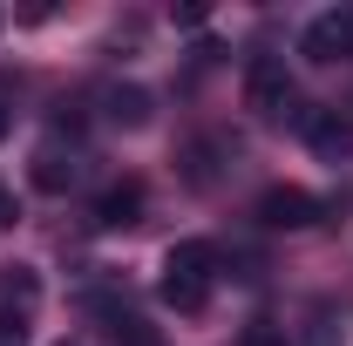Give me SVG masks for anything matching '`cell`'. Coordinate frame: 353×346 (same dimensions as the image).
I'll return each instance as SVG.
<instances>
[{
    "label": "cell",
    "instance_id": "obj_1",
    "mask_svg": "<svg viewBox=\"0 0 353 346\" xmlns=\"http://www.w3.org/2000/svg\"><path fill=\"white\" fill-rule=\"evenodd\" d=\"M211 285H218V245L183 238V245L163 252V305H176V312H204Z\"/></svg>",
    "mask_w": 353,
    "mask_h": 346
},
{
    "label": "cell",
    "instance_id": "obj_2",
    "mask_svg": "<svg viewBox=\"0 0 353 346\" xmlns=\"http://www.w3.org/2000/svg\"><path fill=\"white\" fill-rule=\"evenodd\" d=\"M41 305V278L28 265H0V346H21Z\"/></svg>",
    "mask_w": 353,
    "mask_h": 346
},
{
    "label": "cell",
    "instance_id": "obj_3",
    "mask_svg": "<svg viewBox=\"0 0 353 346\" xmlns=\"http://www.w3.org/2000/svg\"><path fill=\"white\" fill-rule=\"evenodd\" d=\"M292 75H285V61L279 54H252V68H245V109L265 116V123H279V116H292Z\"/></svg>",
    "mask_w": 353,
    "mask_h": 346
},
{
    "label": "cell",
    "instance_id": "obj_4",
    "mask_svg": "<svg viewBox=\"0 0 353 346\" xmlns=\"http://www.w3.org/2000/svg\"><path fill=\"white\" fill-rule=\"evenodd\" d=\"M299 54H306V61H319V68L353 61V7H326V14H312L306 34H299Z\"/></svg>",
    "mask_w": 353,
    "mask_h": 346
},
{
    "label": "cell",
    "instance_id": "obj_5",
    "mask_svg": "<svg viewBox=\"0 0 353 346\" xmlns=\"http://www.w3.org/2000/svg\"><path fill=\"white\" fill-rule=\"evenodd\" d=\"M319 217H326V204L312 190H299V183H272L259 197V224H272V231H306Z\"/></svg>",
    "mask_w": 353,
    "mask_h": 346
},
{
    "label": "cell",
    "instance_id": "obj_6",
    "mask_svg": "<svg viewBox=\"0 0 353 346\" xmlns=\"http://www.w3.org/2000/svg\"><path fill=\"white\" fill-rule=\"evenodd\" d=\"M306 143H312V156L347 163L353 156V123L340 116V109H306Z\"/></svg>",
    "mask_w": 353,
    "mask_h": 346
},
{
    "label": "cell",
    "instance_id": "obj_7",
    "mask_svg": "<svg viewBox=\"0 0 353 346\" xmlns=\"http://www.w3.org/2000/svg\"><path fill=\"white\" fill-rule=\"evenodd\" d=\"M136 217H143V183H109V190L95 197V224H102V231H123Z\"/></svg>",
    "mask_w": 353,
    "mask_h": 346
},
{
    "label": "cell",
    "instance_id": "obj_8",
    "mask_svg": "<svg viewBox=\"0 0 353 346\" xmlns=\"http://www.w3.org/2000/svg\"><path fill=\"white\" fill-rule=\"evenodd\" d=\"M102 116H109L116 130H143V123H150V88H109V95H102Z\"/></svg>",
    "mask_w": 353,
    "mask_h": 346
},
{
    "label": "cell",
    "instance_id": "obj_9",
    "mask_svg": "<svg viewBox=\"0 0 353 346\" xmlns=\"http://www.w3.org/2000/svg\"><path fill=\"white\" fill-rule=\"evenodd\" d=\"M34 183H41V190H68V183H75V150L41 143V150H34Z\"/></svg>",
    "mask_w": 353,
    "mask_h": 346
},
{
    "label": "cell",
    "instance_id": "obj_10",
    "mask_svg": "<svg viewBox=\"0 0 353 346\" xmlns=\"http://www.w3.org/2000/svg\"><path fill=\"white\" fill-rule=\"evenodd\" d=\"M245 346H285V333H279L272 319H252V326H245Z\"/></svg>",
    "mask_w": 353,
    "mask_h": 346
},
{
    "label": "cell",
    "instance_id": "obj_11",
    "mask_svg": "<svg viewBox=\"0 0 353 346\" xmlns=\"http://www.w3.org/2000/svg\"><path fill=\"white\" fill-rule=\"evenodd\" d=\"M14 217H21V204H14V190H7V183H0V231H7V224H14Z\"/></svg>",
    "mask_w": 353,
    "mask_h": 346
},
{
    "label": "cell",
    "instance_id": "obj_12",
    "mask_svg": "<svg viewBox=\"0 0 353 346\" xmlns=\"http://www.w3.org/2000/svg\"><path fill=\"white\" fill-rule=\"evenodd\" d=\"M0 136H7V109H0Z\"/></svg>",
    "mask_w": 353,
    "mask_h": 346
},
{
    "label": "cell",
    "instance_id": "obj_13",
    "mask_svg": "<svg viewBox=\"0 0 353 346\" xmlns=\"http://www.w3.org/2000/svg\"><path fill=\"white\" fill-rule=\"evenodd\" d=\"M61 346H82V340H61Z\"/></svg>",
    "mask_w": 353,
    "mask_h": 346
}]
</instances>
